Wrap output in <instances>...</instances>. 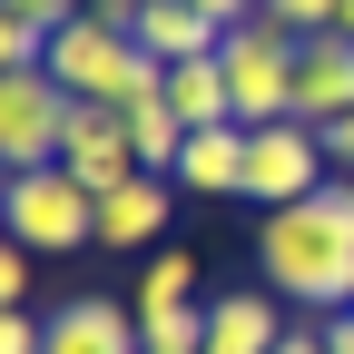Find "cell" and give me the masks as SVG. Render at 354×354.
Returning <instances> with one entry per match:
<instances>
[{"label":"cell","instance_id":"8fae6325","mask_svg":"<svg viewBox=\"0 0 354 354\" xmlns=\"http://www.w3.org/2000/svg\"><path fill=\"white\" fill-rule=\"evenodd\" d=\"M177 187L187 197H246V128H187V148H177Z\"/></svg>","mask_w":354,"mask_h":354},{"label":"cell","instance_id":"9c48e42d","mask_svg":"<svg viewBox=\"0 0 354 354\" xmlns=\"http://www.w3.org/2000/svg\"><path fill=\"white\" fill-rule=\"evenodd\" d=\"M39 354H148L138 344V305H118V295H69L50 335H39Z\"/></svg>","mask_w":354,"mask_h":354},{"label":"cell","instance_id":"5b68a950","mask_svg":"<svg viewBox=\"0 0 354 354\" xmlns=\"http://www.w3.org/2000/svg\"><path fill=\"white\" fill-rule=\"evenodd\" d=\"M79 99L50 79V69H0V167H59V138H69Z\"/></svg>","mask_w":354,"mask_h":354},{"label":"cell","instance_id":"52a82bcc","mask_svg":"<svg viewBox=\"0 0 354 354\" xmlns=\"http://www.w3.org/2000/svg\"><path fill=\"white\" fill-rule=\"evenodd\" d=\"M59 167L79 177L88 197H118L128 177H148V167H138V148H128V118H118V109H88V99H79L69 138H59Z\"/></svg>","mask_w":354,"mask_h":354},{"label":"cell","instance_id":"9a60e30c","mask_svg":"<svg viewBox=\"0 0 354 354\" xmlns=\"http://www.w3.org/2000/svg\"><path fill=\"white\" fill-rule=\"evenodd\" d=\"M118 118H128V148H138V167H148V177H177V148H187V118L167 109V88H158V99H138V109H118Z\"/></svg>","mask_w":354,"mask_h":354},{"label":"cell","instance_id":"277c9868","mask_svg":"<svg viewBox=\"0 0 354 354\" xmlns=\"http://www.w3.org/2000/svg\"><path fill=\"white\" fill-rule=\"evenodd\" d=\"M0 207H10V236H20L30 256H69V246H99V197H88L69 167H20L10 187H0Z\"/></svg>","mask_w":354,"mask_h":354},{"label":"cell","instance_id":"5bb4252c","mask_svg":"<svg viewBox=\"0 0 354 354\" xmlns=\"http://www.w3.org/2000/svg\"><path fill=\"white\" fill-rule=\"evenodd\" d=\"M167 109L187 118V128H227V118H236V99H227V59H216V50H207V59H177V69H167Z\"/></svg>","mask_w":354,"mask_h":354},{"label":"cell","instance_id":"44dd1931","mask_svg":"<svg viewBox=\"0 0 354 354\" xmlns=\"http://www.w3.org/2000/svg\"><path fill=\"white\" fill-rule=\"evenodd\" d=\"M50 315H30V305H0V354H39Z\"/></svg>","mask_w":354,"mask_h":354},{"label":"cell","instance_id":"4316f807","mask_svg":"<svg viewBox=\"0 0 354 354\" xmlns=\"http://www.w3.org/2000/svg\"><path fill=\"white\" fill-rule=\"evenodd\" d=\"M0 187H10V167H0Z\"/></svg>","mask_w":354,"mask_h":354},{"label":"cell","instance_id":"4fadbf2b","mask_svg":"<svg viewBox=\"0 0 354 354\" xmlns=\"http://www.w3.org/2000/svg\"><path fill=\"white\" fill-rule=\"evenodd\" d=\"M167 207H177V177H128L118 197H99V246H158Z\"/></svg>","mask_w":354,"mask_h":354},{"label":"cell","instance_id":"3957f363","mask_svg":"<svg viewBox=\"0 0 354 354\" xmlns=\"http://www.w3.org/2000/svg\"><path fill=\"white\" fill-rule=\"evenodd\" d=\"M216 59H227V99H236V128H276L295 118V39L276 20H236L227 39H216Z\"/></svg>","mask_w":354,"mask_h":354},{"label":"cell","instance_id":"ba28073f","mask_svg":"<svg viewBox=\"0 0 354 354\" xmlns=\"http://www.w3.org/2000/svg\"><path fill=\"white\" fill-rule=\"evenodd\" d=\"M295 118H305V128L354 118V39H344V30L295 39Z\"/></svg>","mask_w":354,"mask_h":354},{"label":"cell","instance_id":"484cf974","mask_svg":"<svg viewBox=\"0 0 354 354\" xmlns=\"http://www.w3.org/2000/svg\"><path fill=\"white\" fill-rule=\"evenodd\" d=\"M335 30H344V39H354V0H344V20H335Z\"/></svg>","mask_w":354,"mask_h":354},{"label":"cell","instance_id":"6da1fadb","mask_svg":"<svg viewBox=\"0 0 354 354\" xmlns=\"http://www.w3.org/2000/svg\"><path fill=\"white\" fill-rule=\"evenodd\" d=\"M256 266H266V295L305 305V315H354V227L335 207V177L295 207H266Z\"/></svg>","mask_w":354,"mask_h":354},{"label":"cell","instance_id":"8992f818","mask_svg":"<svg viewBox=\"0 0 354 354\" xmlns=\"http://www.w3.org/2000/svg\"><path fill=\"white\" fill-rule=\"evenodd\" d=\"M325 128H305V118H276V128H246V197L256 207H295V197H315L325 187Z\"/></svg>","mask_w":354,"mask_h":354},{"label":"cell","instance_id":"ac0fdd59","mask_svg":"<svg viewBox=\"0 0 354 354\" xmlns=\"http://www.w3.org/2000/svg\"><path fill=\"white\" fill-rule=\"evenodd\" d=\"M138 305H197V256H177V246H167V256L148 266V286H138Z\"/></svg>","mask_w":354,"mask_h":354},{"label":"cell","instance_id":"d6986e66","mask_svg":"<svg viewBox=\"0 0 354 354\" xmlns=\"http://www.w3.org/2000/svg\"><path fill=\"white\" fill-rule=\"evenodd\" d=\"M0 305H30V246L10 236V207H0Z\"/></svg>","mask_w":354,"mask_h":354},{"label":"cell","instance_id":"603a6c76","mask_svg":"<svg viewBox=\"0 0 354 354\" xmlns=\"http://www.w3.org/2000/svg\"><path fill=\"white\" fill-rule=\"evenodd\" d=\"M325 158H335V167L354 177V118H335V128H325Z\"/></svg>","mask_w":354,"mask_h":354},{"label":"cell","instance_id":"cb8c5ba5","mask_svg":"<svg viewBox=\"0 0 354 354\" xmlns=\"http://www.w3.org/2000/svg\"><path fill=\"white\" fill-rule=\"evenodd\" d=\"M276 354H325V325H286V344Z\"/></svg>","mask_w":354,"mask_h":354},{"label":"cell","instance_id":"e0dca14e","mask_svg":"<svg viewBox=\"0 0 354 354\" xmlns=\"http://www.w3.org/2000/svg\"><path fill=\"white\" fill-rule=\"evenodd\" d=\"M256 10H266V20H276L286 39H325V30L344 20V0H256Z\"/></svg>","mask_w":354,"mask_h":354},{"label":"cell","instance_id":"7402d4cb","mask_svg":"<svg viewBox=\"0 0 354 354\" xmlns=\"http://www.w3.org/2000/svg\"><path fill=\"white\" fill-rule=\"evenodd\" d=\"M187 10H207L216 30H236V20H256V0H187Z\"/></svg>","mask_w":354,"mask_h":354},{"label":"cell","instance_id":"d4e9b609","mask_svg":"<svg viewBox=\"0 0 354 354\" xmlns=\"http://www.w3.org/2000/svg\"><path fill=\"white\" fill-rule=\"evenodd\" d=\"M325 354H354V315H325Z\"/></svg>","mask_w":354,"mask_h":354},{"label":"cell","instance_id":"2e32d148","mask_svg":"<svg viewBox=\"0 0 354 354\" xmlns=\"http://www.w3.org/2000/svg\"><path fill=\"white\" fill-rule=\"evenodd\" d=\"M148 354H207V305H138Z\"/></svg>","mask_w":354,"mask_h":354},{"label":"cell","instance_id":"7c38bea8","mask_svg":"<svg viewBox=\"0 0 354 354\" xmlns=\"http://www.w3.org/2000/svg\"><path fill=\"white\" fill-rule=\"evenodd\" d=\"M128 39H138V50H148L158 69H177V59H207V50H216L227 30H216L207 10H187V0H148V10H138V30H128Z\"/></svg>","mask_w":354,"mask_h":354},{"label":"cell","instance_id":"7a4b0ae2","mask_svg":"<svg viewBox=\"0 0 354 354\" xmlns=\"http://www.w3.org/2000/svg\"><path fill=\"white\" fill-rule=\"evenodd\" d=\"M39 69H50L69 99H88V109H138V99H158V88H167V69L138 50V39L109 30V20H88V10L50 39V59H39Z\"/></svg>","mask_w":354,"mask_h":354},{"label":"cell","instance_id":"ffe728a7","mask_svg":"<svg viewBox=\"0 0 354 354\" xmlns=\"http://www.w3.org/2000/svg\"><path fill=\"white\" fill-rule=\"evenodd\" d=\"M0 10H20V20H30L39 39H59V30H69V20L88 10V0H0Z\"/></svg>","mask_w":354,"mask_h":354},{"label":"cell","instance_id":"30bf717a","mask_svg":"<svg viewBox=\"0 0 354 354\" xmlns=\"http://www.w3.org/2000/svg\"><path fill=\"white\" fill-rule=\"evenodd\" d=\"M286 315H295V305L266 295V286L216 295V305H207V354H276V344H286Z\"/></svg>","mask_w":354,"mask_h":354}]
</instances>
